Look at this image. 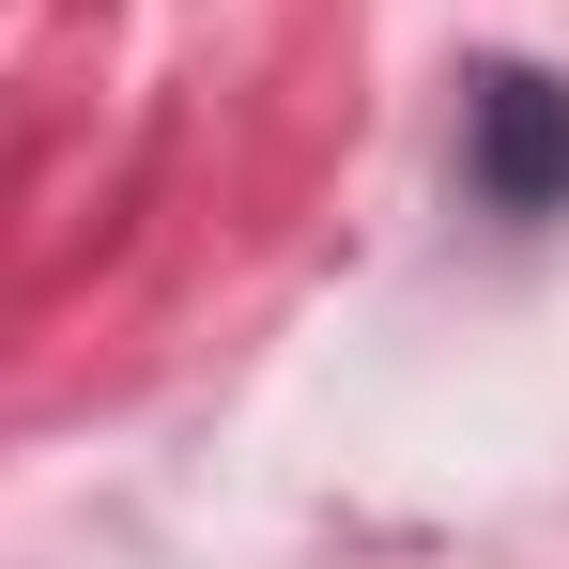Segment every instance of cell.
I'll list each match as a JSON object with an SVG mask.
<instances>
[{"label": "cell", "instance_id": "cell-1", "mask_svg": "<svg viewBox=\"0 0 569 569\" xmlns=\"http://www.w3.org/2000/svg\"><path fill=\"white\" fill-rule=\"evenodd\" d=\"M462 186H477V216H555L569 200V93L539 62L462 78Z\"/></svg>", "mask_w": 569, "mask_h": 569}]
</instances>
